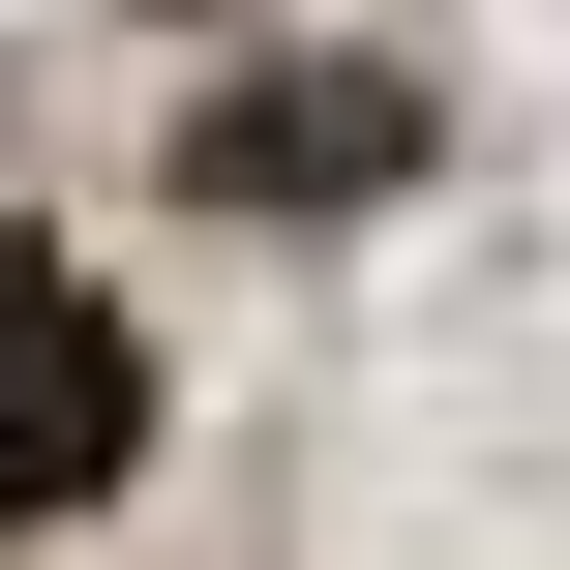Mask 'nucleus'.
<instances>
[{
	"instance_id": "nucleus-1",
	"label": "nucleus",
	"mask_w": 570,
	"mask_h": 570,
	"mask_svg": "<svg viewBox=\"0 0 570 570\" xmlns=\"http://www.w3.org/2000/svg\"><path fill=\"white\" fill-rule=\"evenodd\" d=\"M421 180V60H240L180 90V210H391Z\"/></svg>"
},
{
	"instance_id": "nucleus-2",
	"label": "nucleus",
	"mask_w": 570,
	"mask_h": 570,
	"mask_svg": "<svg viewBox=\"0 0 570 570\" xmlns=\"http://www.w3.org/2000/svg\"><path fill=\"white\" fill-rule=\"evenodd\" d=\"M150 451V331L60 271V240H0V511H90Z\"/></svg>"
}]
</instances>
